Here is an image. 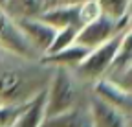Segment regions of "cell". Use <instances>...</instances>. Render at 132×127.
<instances>
[{"label": "cell", "instance_id": "1", "mask_svg": "<svg viewBox=\"0 0 132 127\" xmlns=\"http://www.w3.org/2000/svg\"><path fill=\"white\" fill-rule=\"evenodd\" d=\"M53 66L42 59H31L0 44V100L20 103L46 88Z\"/></svg>", "mask_w": 132, "mask_h": 127}, {"label": "cell", "instance_id": "2", "mask_svg": "<svg viewBox=\"0 0 132 127\" xmlns=\"http://www.w3.org/2000/svg\"><path fill=\"white\" fill-rule=\"evenodd\" d=\"M90 94V85L82 83L75 76L73 68L53 66L52 77L46 85V110L44 120L61 114L72 107L85 103Z\"/></svg>", "mask_w": 132, "mask_h": 127}, {"label": "cell", "instance_id": "3", "mask_svg": "<svg viewBox=\"0 0 132 127\" xmlns=\"http://www.w3.org/2000/svg\"><path fill=\"white\" fill-rule=\"evenodd\" d=\"M128 31H130V26L125 28V29L116 31V33H114L110 39H106L105 42H101L99 46L92 48V50L85 55V59H82L79 65L73 68L75 76L81 79L82 83H86V85L92 87L94 81L105 77L106 70L110 68L112 61H114L116 54H118L119 46H121L123 37L128 33Z\"/></svg>", "mask_w": 132, "mask_h": 127}, {"label": "cell", "instance_id": "4", "mask_svg": "<svg viewBox=\"0 0 132 127\" xmlns=\"http://www.w3.org/2000/svg\"><path fill=\"white\" fill-rule=\"evenodd\" d=\"M15 22L24 33V37L28 39V42L35 48L39 57H42L48 52L50 44H52V41L57 33V28L44 22L39 17H24V19H16Z\"/></svg>", "mask_w": 132, "mask_h": 127}, {"label": "cell", "instance_id": "5", "mask_svg": "<svg viewBox=\"0 0 132 127\" xmlns=\"http://www.w3.org/2000/svg\"><path fill=\"white\" fill-rule=\"evenodd\" d=\"M88 109L92 114L94 127H128L130 125V114L123 113L121 109L114 107L112 103L105 101L103 98L95 96L90 88L88 94Z\"/></svg>", "mask_w": 132, "mask_h": 127}, {"label": "cell", "instance_id": "6", "mask_svg": "<svg viewBox=\"0 0 132 127\" xmlns=\"http://www.w3.org/2000/svg\"><path fill=\"white\" fill-rule=\"evenodd\" d=\"M0 44L7 50H13L20 55L31 57V59H40L35 48L28 42L20 28L16 26V22L6 13L4 8H0Z\"/></svg>", "mask_w": 132, "mask_h": 127}, {"label": "cell", "instance_id": "7", "mask_svg": "<svg viewBox=\"0 0 132 127\" xmlns=\"http://www.w3.org/2000/svg\"><path fill=\"white\" fill-rule=\"evenodd\" d=\"M116 31H119L118 26H116V20L110 19L108 15L101 13L95 20L82 24L77 29L75 42L77 44H82L88 50H92V48H95V46H99L101 42H105L106 39H110Z\"/></svg>", "mask_w": 132, "mask_h": 127}, {"label": "cell", "instance_id": "8", "mask_svg": "<svg viewBox=\"0 0 132 127\" xmlns=\"http://www.w3.org/2000/svg\"><path fill=\"white\" fill-rule=\"evenodd\" d=\"M90 88H92V92L95 96L103 98L105 101L112 103L114 107L121 109L123 113L132 114V90L123 88L121 85L114 83L108 77H101V79H97V81H94Z\"/></svg>", "mask_w": 132, "mask_h": 127}, {"label": "cell", "instance_id": "9", "mask_svg": "<svg viewBox=\"0 0 132 127\" xmlns=\"http://www.w3.org/2000/svg\"><path fill=\"white\" fill-rule=\"evenodd\" d=\"M44 110H46V88L37 92L22 103V109L15 116L13 127H39L44 122Z\"/></svg>", "mask_w": 132, "mask_h": 127}, {"label": "cell", "instance_id": "10", "mask_svg": "<svg viewBox=\"0 0 132 127\" xmlns=\"http://www.w3.org/2000/svg\"><path fill=\"white\" fill-rule=\"evenodd\" d=\"M37 17L48 24H52L57 29L64 28V26L81 28V24H79V2H64V4H55V6L44 8Z\"/></svg>", "mask_w": 132, "mask_h": 127}, {"label": "cell", "instance_id": "11", "mask_svg": "<svg viewBox=\"0 0 132 127\" xmlns=\"http://www.w3.org/2000/svg\"><path fill=\"white\" fill-rule=\"evenodd\" d=\"M42 125L44 127H94L92 114L88 109V100L85 103L72 107L70 110H64L61 114L46 118Z\"/></svg>", "mask_w": 132, "mask_h": 127}, {"label": "cell", "instance_id": "12", "mask_svg": "<svg viewBox=\"0 0 132 127\" xmlns=\"http://www.w3.org/2000/svg\"><path fill=\"white\" fill-rule=\"evenodd\" d=\"M90 50L85 48L82 44H70L66 48L55 52V54H50V55H42L40 59L50 66H68V68H75L79 63L85 59V55L88 54Z\"/></svg>", "mask_w": 132, "mask_h": 127}, {"label": "cell", "instance_id": "13", "mask_svg": "<svg viewBox=\"0 0 132 127\" xmlns=\"http://www.w3.org/2000/svg\"><path fill=\"white\" fill-rule=\"evenodd\" d=\"M4 9L13 20L24 17H37L42 11V0H6Z\"/></svg>", "mask_w": 132, "mask_h": 127}, {"label": "cell", "instance_id": "14", "mask_svg": "<svg viewBox=\"0 0 132 127\" xmlns=\"http://www.w3.org/2000/svg\"><path fill=\"white\" fill-rule=\"evenodd\" d=\"M77 26H64V28H59L57 33L52 41V44H50V48L44 55H50V54H55L62 48H66V46H70L75 42V35H77Z\"/></svg>", "mask_w": 132, "mask_h": 127}, {"label": "cell", "instance_id": "15", "mask_svg": "<svg viewBox=\"0 0 132 127\" xmlns=\"http://www.w3.org/2000/svg\"><path fill=\"white\" fill-rule=\"evenodd\" d=\"M99 6H101V11L105 15H108L110 19L119 20L125 13L130 11V4L132 0H97Z\"/></svg>", "mask_w": 132, "mask_h": 127}, {"label": "cell", "instance_id": "16", "mask_svg": "<svg viewBox=\"0 0 132 127\" xmlns=\"http://www.w3.org/2000/svg\"><path fill=\"white\" fill-rule=\"evenodd\" d=\"M101 6L97 0H79V24H86L95 20L101 15Z\"/></svg>", "mask_w": 132, "mask_h": 127}, {"label": "cell", "instance_id": "17", "mask_svg": "<svg viewBox=\"0 0 132 127\" xmlns=\"http://www.w3.org/2000/svg\"><path fill=\"white\" fill-rule=\"evenodd\" d=\"M22 103H2L0 105V127H13L15 116L22 109Z\"/></svg>", "mask_w": 132, "mask_h": 127}, {"label": "cell", "instance_id": "18", "mask_svg": "<svg viewBox=\"0 0 132 127\" xmlns=\"http://www.w3.org/2000/svg\"><path fill=\"white\" fill-rule=\"evenodd\" d=\"M4 4H6V0H0V8H4Z\"/></svg>", "mask_w": 132, "mask_h": 127}, {"label": "cell", "instance_id": "19", "mask_svg": "<svg viewBox=\"0 0 132 127\" xmlns=\"http://www.w3.org/2000/svg\"><path fill=\"white\" fill-rule=\"evenodd\" d=\"M2 103H4V101H2V100H0V105H2Z\"/></svg>", "mask_w": 132, "mask_h": 127}]
</instances>
